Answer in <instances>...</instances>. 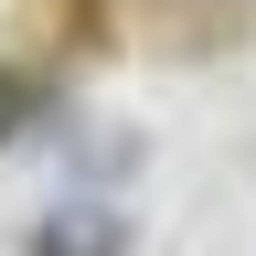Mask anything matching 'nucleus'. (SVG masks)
Returning <instances> with one entry per match:
<instances>
[{
    "label": "nucleus",
    "instance_id": "nucleus-1",
    "mask_svg": "<svg viewBox=\"0 0 256 256\" xmlns=\"http://www.w3.org/2000/svg\"><path fill=\"white\" fill-rule=\"evenodd\" d=\"M32 256H128V214H107V203H64V214L32 224Z\"/></svg>",
    "mask_w": 256,
    "mask_h": 256
},
{
    "label": "nucleus",
    "instance_id": "nucleus-2",
    "mask_svg": "<svg viewBox=\"0 0 256 256\" xmlns=\"http://www.w3.org/2000/svg\"><path fill=\"white\" fill-rule=\"evenodd\" d=\"M43 118V96H32V75H11V64H0V150L22 139V128Z\"/></svg>",
    "mask_w": 256,
    "mask_h": 256
}]
</instances>
